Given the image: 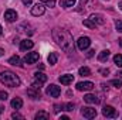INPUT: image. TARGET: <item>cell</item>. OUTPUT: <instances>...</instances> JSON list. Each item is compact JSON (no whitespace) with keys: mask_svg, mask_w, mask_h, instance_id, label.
Masks as SVG:
<instances>
[{"mask_svg":"<svg viewBox=\"0 0 122 120\" xmlns=\"http://www.w3.org/2000/svg\"><path fill=\"white\" fill-rule=\"evenodd\" d=\"M78 72H80L81 76H90V75H91V69H90L88 66H81Z\"/></svg>","mask_w":122,"mask_h":120,"instance_id":"21","label":"cell"},{"mask_svg":"<svg viewBox=\"0 0 122 120\" xmlns=\"http://www.w3.org/2000/svg\"><path fill=\"white\" fill-rule=\"evenodd\" d=\"M1 30H3V28H1V26H0V34H1Z\"/></svg>","mask_w":122,"mask_h":120,"instance_id":"41","label":"cell"},{"mask_svg":"<svg viewBox=\"0 0 122 120\" xmlns=\"http://www.w3.org/2000/svg\"><path fill=\"white\" fill-rule=\"evenodd\" d=\"M60 4L64 7V9H68V7H74L75 4V0H61Z\"/></svg>","mask_w":122,"mask_h":120,"instance_id":"20","label":"cell"},{"mask_svg":"<svg viewBox=\"0 0 122 120\" xmlns=\"http://www.w3.org/2000/svg\"><path fill=\"white\" fill-rule=\"evenodd\" d=\"M117 75H118V78H119V79H121V78H122V71H119V72H118V74H117Z\"/></svg>","mask_w":122,"mask_h":120,"instance_id":"35","label":"cell"},{"mask_svg":"<svg viewBox=\"0 0 122 120\" xmlns=\"http://www.w3.org/2000/svg\"><path fill=\"white\" fill-rule=\"evenodd\" d=\"M34 47V42L31 40H23L20 41V50L21 51H27V50H31Z\"/></svg>","mask_w":122,"mask_h":120,"instance_id":"12","label":"cell"},{"mask_svg":"<svg viewBox=\"0 0 122 120\" xmlns=\"http://www.w3.org/2000/svg\"><path fill=\"white\" fill-rule=\"evenodd\" d=\"M108 57H109V51H108V50H104V51L99 52V55H98V61L105 62V61L108 60Z\"/></svg>","mask_w":122,"mask_h":120,"instance_id":"19","label":"cell"},{"mask_svg":"<svg viewBox=\"0 0 122 120\" xmlns=\"http://www.w3.org/2000/svg\"><path fill=\"white\" fill-rule=\"evenodd\" d=\"M41 85H43V83H41V82H37V81H36V82H34V83H33V85H31V86H33V88H36V89H41Z\"/></svg>","mask_w":122,"mask_h":120,"instance_id":"30","label":"cell"},{"mask_svg":"<svg viewBox=\"0 0 122 120\" xmlns=\"http://www.w3.org/2000/svg\"><path fill=\"white\" fill-rule=\"evenodd\" d=\"M3 52H4V51H3V48H0V57L3 55Z\"/></svg>","mask_w":122,"mask_h":120,"instance_id":"38","label":"cell"},{"mask_svg":"<svg viewBox=\"0 0 122 120\" xmlns=\"http://www.w3.org/2000/svg\"><path fill=\"white\" fill-rule=\"evenodd\" d=\"M90 20H91L95 26H102L105 23V20H104V17L101 14H91L90 16Z\"/></svg>","mask_w":122,"mask_h":120,"instance_id":"11","label":"cell"},{"mask_svg":"<svg viewBox=\"0 0 122 120\" xmlns=\"http://www.w3.org/2000/svg\"><path fill=\"white\" fill-rule=\"evenodd\" d=\"M111 85H114L115 88H121L122 86V81L121 79H112V81H111Z\"/></svg>","mask_w":122,"mask_h":120,"instance_id":"27","label":"cell"},{"mask_svg":"<svg viewBox=\"0 0 122 120\" xmlns=\"http://www.w3.org/2000/svg\"><path fill=\"white\" fill-rule=\"evenodd\" d=\"M21 106H23V100L20 99V97H14L13 100H11V107L13 109H21Z\"/></svg>","mask_w":122,"mask_h":120,"instance_id":"16","label":"cell"},{"mask_svg":"<svg viewBox=\"0 0 122 120\" xmlns=\"http://www.w3.org/2000/svg\"><path fill=\"white\" fill-rule=\"evenodd\" d=\"M57 60H58V54H57V52H50V55H48V58H47L48 64H50V65H56V64H57Z\"/></svg>","mask_w":122,"mask_h":120,"instance_id":"18","label":"cell"},{"mask_svg":"<svg viewBox=\"0 0 122 120\" xmlns=\"http://www.w3.org/2000/svg\"><path fill=\"white\" fill-rule=\"evenodd\" d=\"M34 79H36L37 82L44 83V82L47 81V75H44L43 72H36V74H34Z\"/></svg>","mask_w":122,"mask_h":120,"instance_id":"17","label":"cell"},{"mask_svg":"<svg viewBox=\"0 0 122 120\" xmlns=\"http://www.w3.org/2000/svg\"><path fill=\"white\" fill-rule=\"evenodd\" d=\"M4 18H6V21H9V23L16 21V18H17V13H16V10H11V9L6 10V13H4Z\"/></svg>","mask_w":122,"mask_h":120,"instance_id":"9","label":"cell"},{"mask_svg":"<svg viewBox=\"0 0 122 120\" xmlns=\"http://www.w3.org/2000/svg\"><path fill=\"white\" fill-rule=\"evenodd\" d=\"M27 95L30 96L31 99H38V97H40V90L31 86L30 89H27Z\"/></svg>","mask_w":122,"mask_h":120,"instance_id":"15","label":"cell"},{"mask_svg":"<svg viewBox=\"0 0 122 120\" xmlns=\"http://www.w3.org/2000/svg\"><path fill=\"white\" fill-rule=\"evenodd\" d=\"M7 97H9L7 92H4V90H0V100H6Z\"/></svg>","mask_w":122,"mask_h":120,"instance_id":"28","label":"cell"},{"mask_svg":"<svg viewBox=\"0 0 122 120\" xmlns=\"http://www.w3.org/2000/svg\"><path fill=\"white\" fill-rule=\"evenodd\" d=\"M31 1H33V0H23V3H24L26 6H30V4H31Z\"/></svg>","mask_w":122,"mask_h":120,"instance_id":"34","label":"cell"},{"mask_svg":"<svg viewBox=\"0 0 122 120\" xmlns=\"http://www.w3.org/2000/svg\"><path fill=\"white\" fill-rule=\"evenodd\" d=\"M84 100H85L87 103H99V102H101V99H99L98 96H95V95H91V93L85 95V96H84Z\"/></svg>","mask_w":122,"mask_h":120,"instance_id":"14","label":"cell"},{"mask_svg":"<svg viewBox=\"0 0 122 120\" xmlns=\"http://www.w3.org/2000/svg\"><path fill=\"white\" fill-rule=\"evenodd\" d=\"M81 115L85 117V119H94L97 116V110L94 107H82L81 109Z\"/></svg>","mask_w":122,"mask_h":120,"instance_id":"6","label":"cell"},{"mask_svg":"<svg viewBox=\"0 0 122 120\" xmlns=\"http://www.w3.org/2000/svg\"><path fill=\"white\" fill-rule=\"evenodd\" d=\"M90 45H91V40H90V37H80L78 41H77V47H78V50H81V51L87 50Z\"/></svg>","mask_w":122,"mask_h":120,"instance_id":"3","label":"cell"},{"mask_svg":"<svg viewBox=\"0 0 122 120\" xmlns=\"http://www.w3.org/2000/svg\"><path fill=\"white\" fill-rule=\"evenodd\" d=\"M82 24H84L85 27H88V28H95V27H97V26L92 23L90 18H88V20H84V21H82Z\"/></svg>","mask_w":122,"mask_h":120,"instance_id":"25","label":"cell"},{"mask_svg":"<svg viewBox=\"0 0 122 120\" xmlns=\"http://www.w3.org/2000/svg\"><path fill=\"white\" fill-rule=\"evenodd\" d=\"M62 109L67 112H71V110H74V103H65V105H62Z\"/></svg>","mask_w":122,"mask_h":120,"instance_id":"26","label":"cell"},{"mask_svg":"<svg viewBox=\"0 0 122 120\" xmlns=\"http://www.w3.org/2000/svg\"><path fill=\"white\" fill-rule=\"evenodd\" d=\"M118 41H119V45L122 47V38H121V40H118Z\"/></svg>","mask_w":122,"mask_h":120,"instance_id":"39","label":"cell"},{"mask_svg":"<svg viewBox=\"0 0 122 120\" xmlns=\"http://www.w3.org/2000/svg\"><path fill=\"white\" fill-rule=\"evenodd\" d=\"M61 120H68V116H61Z\"/></svg>","mask_w":122,"mask_h":120,"instance_id":"37","label":"cell"},{"mask_svg":"<svg viewBox=\"0 0 122 120\" xmlns=\"http://www.w3.org/2000/svg\"><path fill=\"white\" fill-rule=\"evenodd\" d=\"M115 27H117V30L118 31H121L122 32V21H117V23H115Z\"/></svg>","mask_w":122,"mask_h":120,"instance_id":"31","label":"cell"},{"mask_svg":"<svg viewBox=\"0 0 122 120\" xmlns=\"http://www.w3.org/2000/svg\"><path fill=\"white\" fill-rule=\"evenodd\" d=\"M41 1H44L47 6H50V7H54V4H56V0H41Z\"/></svg>","mask_w":122,"mask_h":120,"instance_id":"29","label":"cell"},{"mask_svg":"<svg viewBox=\"0 0 122 120\" xmlns=\"http://www.w3.org/2000/svg\"><path fill=\"white\" fill-rule=\"evenodd\" d=\"M44 11H46V6L41 4V3H37L31 7V14L33 16H43Z\"/></svg>","mask_w":122,"mask_h":120,"instance_id":"5","label":"cell"},{"mask_svg":"<svg viewBox=\"0 0 122 120\" xmlns=\"http://www.w3.org/2000/svg\"><path fill=\"white\" fill-rule=\"evenodd\" d=\"M51 34H53V40L56 41V44L58 47H61L62 51H65V52H74V40H72V35L67 30L54 28Z\"/></svg>","mask_w":122,"mask_h":120,"instance_id":"1","label":"cell"},{"mask_svg":"<svg viewBox=\"0 0 122 120\" xmlns=\"http://www.w3.org/2000/svg\"><path fill=\"white\" fill-rule=\"evenodd\" d=\"M58 79H60V82L62 83V85H70V83H72L74 76H72V75H70V74H67V75H61Z\"/></svg>","mask_w":122,"mask_h":120,"instance_id":"13","label":"cell"},{"mask_svg":"<svg viewBox=\"0 0 122 120\" xmlns=\"http://www.w3.org/2000/svg\"><path fill=\"white\" fill-rule=\"evenodd\" d=\"M11 117H13V119H23V116H21V115H19V113H13V115H11Z\"/></svg>","mask_w":122,"mask_h":120,"instance_id":"32","label":"cell"},{"mask_svg":"<svg viewBox=\"0 0 122 120\" xmlns=\"http://www.w3.org/2000/svg\"><path fill=\"white\" fill-rule=\"evenodd\" d=\"M47 95L51 96V97H58L61 95L60 86H57V85H50V86L47 88Z\"/></svg>","mask_w":122,"mask_h":120,"instance_id":"7","label":"cell"},{"mask_svg":"<svg viewBox=\"0 0 122 120\" xmlns=\"http://www.w3.org/2000/svg\"><path fill=\"white\" fill-rule=\"evenodd\" d=\"M102 115H104L105 117H111V119H115V117H118V113H117V110H115L112 106H109V105L104 106V109H102Z\"/></svg>","mask_w":122,"mask_h":120,"instance_id":"4","label":"cell"},{"mask_svg":"<svg viewBox=\"0 0 122 120\" xmlns=\"http://www.w3.org/2000/svg\"><path fill=\"white\" fill-rule=\"evenodd\" d=\"M77 89L78 90H92L94 89V83L87 81V82H78L77 83Z\"/></svg>","mask_w":122,"mask_h":120,"instance_id":"10","label":"cell"},{"mask_svg":"<svg viewBox=\"0 0 122 120\" xmlns=\"http://www.w3.org/2000/svg\"><path fill=\"white\" fill-rule=\"evenodd\" d=\"M99 72L104 74V75H108V74H109V69H108V68H107V69H99Z\"/></svg>","mask_w":122,"mask_h":120,"instance_id":"33","label":"cell"},{"mask_svg":"<svg viewBox=\"0 0 122 120\" xmlns=\"http://www.w3.org/2000/svg\"><path fill=\"white\" fill-rule=\"evenodd\" d=\"M94 52H95V51H90V52H88V57H92V55H94Z\"/></svg>","mask_w":122,"mask_h":120,"instance_id":"36","label":"cell"},{"mask_svg":"<svg viewBox=\"0 0 122 120\" xmlns=\"http://www.w3.org/2000/svg\"><path fill=\"white\" fill-rule=\"evenodd\" d=\"M50 117V115L47 113V112H38L37 115H36V120H40V119H48Z\"/></svg>","mask_w":122,"mask_h":120,"instance_id":"24","label":"cell"},{"mask_svg":"<svg viewBox=\"0 0 122 120\" xmlns=\"http://www.w3.org/2000/svg\"><path fill=\"white\" fill-rule=\"evenodd\" d=\"M114 64H115L117 66L122 68V54H117V55L114 57Z\"/></svg>","mask_w":122,"mask_h":120,"instance_id":"23","label":"cell"},{"mask_svg":"<svg viewBox=\"0 0 122 120\" xmlns=\"http://www.w3.org/2000/svg\"><path fill=\"white\" fill-rule=\"evenodd\" d=\"M0 82H1V83H4L6 86H10V88H16V86H20V83H21L20 78H19L16 74L10 72V71H4V72H0Z\"/></svg>","mask_w":122,"mask_h":120,"instance_id":"2","label":"cell"},{"mask_svg":"<svg viewBox=\"0 0 122 120\" xmlns=\"http://www.w3.org/2000/svg\"><path fill=\"white\" fill-rule=\"evenodd\" d=\"M9 64L10 65H14V66H20L21 64H20V58L17 57V55H13L10 60H9Z\"/></svg>","mask_w":122,"mask_h":120,"instance_id":"22","label":"cell"},{"mask_svg":"<svg viewBox=\"0 0 122 120\" xmlns=\"http://www.w3.org/2000/svg\"><path fill=\"white\" fill-rule=\"evenodd\" d=\"M40 58V55H38V52H29L26 57H24V62L27 64V65H31V64H36L37 61Z\"/></svg>","mask_w":122,"mask_h":120,"instance_id":"8","label":"cell"},{"mask_svg":"<svg viewBox=\"0 0 122 120\" xmlns=\"http://www.w3.org/2000/svg\"><path fill=\"white\" fill-rule=\"evenodd\" d=\"M119 9H121V10H122V1H121V3H119Z\"/></svg>","mask_w":122,"mask_h":120,"instance_id":"40","label":"cell"}]
</instances>
